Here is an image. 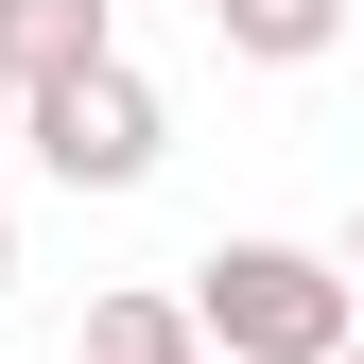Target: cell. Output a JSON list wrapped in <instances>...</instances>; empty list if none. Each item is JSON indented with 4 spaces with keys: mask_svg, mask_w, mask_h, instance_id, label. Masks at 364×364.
Returning a JSON list of instances; mask_svg holds the SVG:
<instances>
[{
    "mask_svg": "<svg viewBox=\"0 0 364 364\" xmlns=\"http://www.w3.org/2000/svg\"><path fill=\"white\" fill-rule=\"evenodd\" d=\"M191 330H208V364H347L364 295H347V260H312V243H208L191 260Z\"/></svg>",
    "mask_w": 364,
    "mask_h": 364,
    "instance_id": "1",
    "label": "cell"
},
{
    "mask_svg": "<svg viewBox=\"0 0 364 364\" xmlns=\"http://www.w3.org/2000/svg\"><path fill=\"white\" fill-rule=\"evenodd\" d=\"M18 139H35V173H70V191H139V173H156V139H173V105L105 53V70L35 87V105H18Z\"/></svg>",
    "mask_w": 364,
    "mask_h": 364,
    "instance_id": "2",
    "label": "cell"
},
{
    "mask_svg": "<svg viewBox=\"0 0 364 364\" xmlns=\"http://www.w3.org/2000/svg\"><path fill=\"white\" fill-rule=\"evenodd\" d=\"M122 35H105V0H0V87H70V70H105Z\"/></svg>",
    "mask_w": 364,
    "mask_h": 364,
    "instance_id": "3",
    "label": "cell"
},
{
    "mask_svg": "<svg viewBox=\"0 0 364 364\" xmlns=\"http://www.w3.org/2000/svg\"><path fill=\"white\" fill-rule=\"evenodd\" d=\"M347 18H364V0H208V35H225L243 70H312Z\"/></svg>",
    "mask_w": 364,
    "mask_h": 364,
    "instance_id": "4",
    "label": "cell"
},
{
    "mask_svg": "<svg viewBox=\"0 0 364 364\" xmlns=\"http://www.w3.org/2000/svg\"><path fill=\"white\" fill-rule=\"evenodd\" d=\"M70 364H208V330H191V295H105Z\"/></svg>",
    "mask_w": 364,
    "mask_h": 364,
    "instance_id": "5",
    "label": "cell"
},
{
    "mask_svg": "<svg viewBox=\"0 0 364 364\" xmlns=\"http://www.w3.org/2000/svg\"><path fill=\"white\" fill-rule=\"evenodd\" d=\"M0 295H18V208H0Z\"/></svg>",
    "mask_w": 364,
    "mask_h": 364,
    "instance_id": "6",
    "label": "cell"
},
{
    "mask_svg": "<svg viewBox=\"0 0 364 364\" xmlns=\"http://www.w3.org/2000/svg\"><path fill=\"white\" fill-rule=\"evenodd\" d=\"M347 295H364V208H347Z\"/></svg>",
    "mask_w": 364,
    "mask_h": 364,
    "instance_id": "7",
    "label": "cell"
},
{
    "mask_svg": "<svg viewBox=\"0 0 364 364\" xmlns=\"http://www.w3.org/2000/svg\"><path fill=\"white\" fill-rule=\"evenodd\" d=\"M0 139H18V87H0Z\"/></svg>",
    "mask_w": 364,
    "mask_h": 364,
    "instance_id": "8",
    "label": "cell"
},
{
    "mask_svg": "<svg viewBox=\"0 0 364 364\" xmlns=\"http://www.w3.org/2000/svg\"><path fill=\"white\" fill-rule=\"evenodd\" d=\"M347 364H364V347H347Z\"/></svg>",
    "mask_w": 364,
    "mask_h": 364,
    "instance_id": "9",
    "label": "cell"
}]
</instances>
